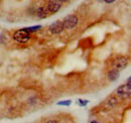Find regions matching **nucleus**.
Listing matches in <instances>:
<instances>
[{
	"instance_id": "6e6552de",
	"label": "nucleus",
	"mask_w": 131,
	"mask_h": 123,
	"mask_svg": "<svg viewBox=\"0 0 131 123\" xmlns=\"http://www.w3.org/2000/svg\"><path fill=\"white\" fill-rule=\"evenodd\" d=\"M119 77H120V72L115 69H111L107 74V78L110 82H115L116 80L119 79Z\"/></svg>"
},
{
	"instance_id": "9b49d317",
	"label": "nucleus",
	"mask_w": 131,
	"mask_h": 123,
	"mask_svg": "<svg viewBox=\"0 0 131 123\" xmlns=\"http://www.w3.org/2000/svg\"><path fill=\"white\" fill-rule=\"evenodd\" d=\"M77 104L80 106V107H85L89 104V100H84V99H78L77 100Z\"/></svg>"
},
{
	"instance_id": "f8f14e48",
	"label": "nucleus",
	"mask_w": 131,
	"mask_h": 123,
	"mask_svg": "<svg viewBox=\"0 0 131 123\" xmlns=\"http://www.w3.org/2000/svg\"><path fill=\"white\" fill-rule=\"evenodd\" d=\"M105 3H107V4H111V3H113V2H115L116 0H103Z\"/></svg>"
},
{
	"instance_id": "f257e3e1",
	"label": "nucleus",
	"mask_w": 131,
	"mask_h": 123,
	"mask_svg": "<svg viewBox=\"0 0 131 123\" xmlns=\"http://www.w3.org/2000/svg\"><path fill=\"white\" fill-rule=\"evenodd\" d=\"M131 94V78L127 79V82L116 89V95L121 99H128Z\"/></svg>"
},
{
	"instance_id": "9d476101",
	"label": "nucleus",
	"mask_w": 131,
	"mask_h": 123,
	"mask_svg": "<svg viewBox=\"0 0 131 123\" xmlns=\"http://www.w3.org/2000/svg\"><path fill=\"white\" fill-rule=\"evenodd\" d=\"M57 104L59 106H66V107H68V106H70L72 104V100H62V101H59Z\"/></svg>"
},
{
	"instance_id": "423d86ee",
	"label": "nucleus",
	"mask_w": 131,
	"mask_h": 123,
	"mask_svg": "<svg viewBox=\"0 0 131 123\" xmlns=\"http://www.w3.org/2000/svg\"><path fill=\"white\" fill-rule=\"evenodd\" d=\"M47 8L50 14H54L62 8V2L60 0H49Z\"/></svg>"
},
{
	"instance_id": "20e7f679",
	"label": "nucleus",
	"mask_w": 131,
	"mask_h": 123,
	"mask_svg": "<svg viewBox=\"0 0 131 123\" xmlns=\"http://www.w3.org/2000/svg\"><path fill=\"white\" fill-rule=\"evenodd\" d=\"M128 63H129V59L125 56H118L114 61H113V69L115 70H123L125 69L127 66H128Z\"/></svg>"
},
{
	"instance_id": "2eb2a0df",
	"label": "nucleus",
	"mask_w": 131,
	"mask_h": 123,
	"mask_svg": "<svg viewBox=\"0 0 131 123\" xmlns=\"http://www.w3.org/2000/svg\"><path fill=\"white\" fill-rule=\"evenodd\" d=\"M90 123H100V122H98V121H96V120H93V121H91Z\"/></svg>"
},
{
	"instance_id": "1a4fd4ad",
	"label": "nucleus",
	"mask_w": 131,
	"mask_h": 123,
	"mask_svg": "<svg viewBox=\"0 0 131 123\" xmlns=\"http://www.w3.org/2000/svg\"><path fill=\"white\" fill-rule=\"evenodd\" d=\"M42 25H34V26H29V27H25L26 31H28L29 33L31 32H35V31H38L41 29Z\"/></svg>"
},
{
	"instance_id": "f03ea898",
	"label": "nucleus",
	"mask_w": 131,
	"mask_h": 123,
	"mask_svg": "<svg viewBox=\"0 0 131 123\" xmlns=\"http://www.w3.org/2000/svg\"><path fill=\"white\" fill-rule=\"evenodd\" d=\"M30 38V33L26 31L25 28L18 29L13 33V39L18 44H25L29 40Z\"/></svg>"
},
{
	"instance_id": "39448f33",
	"label": "nucleus",
	"mask_w": 131,
	"mask_h": 123,
	"mask_svg": "<svg viewBox=\"0 0 131 123\" xmlns=\"http://www.w3.org/2000/svg\"><path fill=\"white\" fill-rule=\"evenodd\" d=\"M64 30H65V28H64V24H63L62 20H57V21L52 22L49 26V31L53 35L54 34H60Z\"/></svg>"
},
{
	"instance_id": "7ed1b4c3",
	"label": "nucleus",
	"mask_w": 131,
	"mask_h": 123,
	"mask_svg": "<svg viewBox=\"0 0 131 123\" xmlns=\"http://www.w3.org/2000/svg\"><path fill=\"white\" fill-rule=\"evenodd\" d=\"M65 29H73L79 23V17L76 14H69L62 20Z\"/></svg>"
},
{
	"instance_id": "0eeeda50",
	"label": "nucleus",
	"mask_w": 131,
	"mask_h": 123,
	"mask_svg": "<svg viewBox=\"0 0 131 123\" xmlns=\"http://www.w3.org/2000/svg\"><path fill=\"white\" fill-rule=\"evenodd\" d=\"M36 15L38 18H47L48 16L50 15V13L49 12L47 6H40L36 9Z\"/></svg>"
},
{
	"instance_id": "4468645a",
	"label": "nucleus",
	"mask_w": 131,
	"mask_h": 123,
	"mask_svg": "<svg viewBox=\"0 0 131 123\" xmlns=\"http://www.w3.org/2000/svg\"><path fill=\"white\" fill-rule=\"evenodd\" d=\"M60 1H61V2H62V4H63V3H67V2H69L70 0H60Z\"/></svg>"
},
{
	"instance_id": "ddd939ff",
	"label": "nucleus",
	"mask_w": 131,
	"mask_h": 123,
	"mask_svg": "<svg viewBox=\"0 0 131 123\" xmlns=\"http://www.w3.org/2000/svg\"><path fill=\"white\" fill-rule=\"evenodd\" d=\"M46 123H60L58 120H54V119H51V120H49L48 122H46Z\"/></svg>"
},
{
	"instance_id": "dca6fc26",
	"label": "nucleus",
	"mask_w": 131,
	"mask_h": 123,
	"mask_svg": "<svg viewBox=\"0 0 131 123\" xmlns=\"http://www.w3.org/2000/svg\"><path fill=\"white\" fill-rule=\"evenodd\" d=\"M97 1H99V2H102V1H103V0H97Z\"/></svg>"
}]
</instances>
